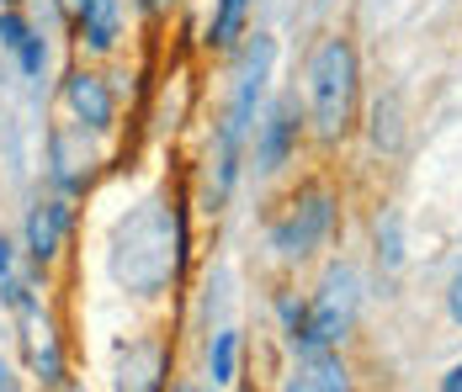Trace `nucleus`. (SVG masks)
Wrapping results in <instances>:
<instances>
[{
  "mask_svg": "<svg viewBox=\"0 0 462 392\" xmlns=\"http://www.w3.org/2000/svg\"><path fill=\"white\" fill-rule=\"evenodd\" d=\"M292 138H298V106L292 101H277L272 106V117L261 123V170H277L282 160H287V149H292Z\"/></svg>",
  "mask_w": 462,
  "mask_h": 392,
  "instance_id": "9b49d317",
  "label": "nucleus"
},
{
  "mask_svg": "<svg viewBox=\"0 0 462 392\" xmlns=\"http://www.w3.org/2000/svg\"><path fill=\"white\" fill-rule=\"evenodd\" d=\"M143 5H149V11H171L176 0H143Z\"/></svg>",
  "mask_w": 462,
  "mask_h": 392,
  "instance_id": "4be33fe9",
  "label": "nucleus"
},
{
  "mask_svg": "<svg viewBox=\"0 0 462 392\" xmlns=\"http://www.w3.org/2000/svg\"><path fill=\"white\" fill-rule=\"evenodd\" d=\"M335 228V196L329 191H303L287 213L277 218V228H272V244H277L282 260H309L314 250L324 244V233Z\"/></svg>",
  "mask_w": 462,
  "mask_h": 392,
  "instance_id": "39448f33",
  "label": "nucleus"
},
{
  "mask_svg": "<svg viewBox=\"0 0 462 392\" xmlns=\"http://www.w3.org/2000/svg\"><path fill=\"white\" fill-rule=\"evenodd\" d=\"M287 392H351V377H346L340 355H329V350H303L298 371L287 377Z\"/></svg>",
  "mask_w": 462,
  "mask_h": 392,
  "instance_id": "1a4fd4ad",
  "label": "nucleus"
},
{
  "mask_svg": "<svg viewBox=\"0 0 462 392\" xmlns=\"http://www.w3.org/2000/svg\"><path fill=\"white\" fill-rule=\"evenodd\" d=\"M447 307H452V318L462 324V270L452 276V292H447Z\"/></svg>",
  "mask_w": 462,
  "mask_h": 392,
  "instance_id": "6ab92c4d",
  "label": "nucleus"
},
{
  "mask_svg": "<svg viewBox=\"0 0 462 392\" xmlns=\"http://www.w3.org/2000/svg\"><path fill=\"white\" fill-rule=\"evenodd\" d=\"M69 392H80V387H69Z\"/></svg>",
  "mask_w": 462,
  "mask_h": 392,
  "instance_id": "b1692460",
  "label": "nucleus"
},
{
  "mask_svg": "<svg viewBox=\"0 0 462 392\" xmlns=\"http://www.w3.org/2000/svg\"><path fill=\"white\" fill-rule=\"evenodd\" d=\"M64 228H69V207L64 202H38L32 218H27V255L38 265H48L64 244Z\"/></svg>",
  "mask_w": 462,
  "mask_h": 392,
  "instance_id": "9d476101",
  "label": "nucleus"
},
{
  "mask_svg": "<svg viewBox=\"0 0 462 392\" xmlns=\"http://www.w3.org/2000/svg\"><path fill=\"white\" fill-rule=\"evenodd\" d=\"M441 392H462V366H452V371H447V382H441Z\"/></svg>",
  "mask_w": 462,
  "mask_h": 392,
  "instance_id": "aec40b11",
  "label": "nucleus"
},
{
  "mask_svg": "<svg viewBox=\"0 0 462 392\" xmlns=\"http://www.w3.org/2000/svg\"><path fill=\"white\" fill-rule=\"evenodd\" d=\"M64 5H69V11H75V16H80V11H86V5H91V0H64Z\"/></svg>",
  "mask_w": 462,
  "mask_h": 392,
  "instance_id": "5701e85b",
  "label": "nucleus"
},
{
  "mask_svg": "<svg viewBox=\"0 0 462 392\" xmlns=\"http://www.w3.org/2000/svg\"><path fill=\"white\" fill-rule=\"evenodd\" d=\"M0 276H11V244L0 239Z\"/></svg>",
  "mask_w": 462,
  "mask_h": 392,
  "instance_id": "412c9836",
  "label": "nucleus"
},
{
  "mask_svg": "<svg viewBox=\"0 0 462 392\" xmlns=\"http://www.w3.org/2000/svg\"><path fill=\"white\" fill-rule=\"evenodd\" d=\"M11 297H16L22 313H27V350H32V371H38V382H64V350H59L53 324L22 297V287H11Z\"/></svg>",
  "mask_w": 462,
  "mask_h": 392,
  "instance_id": "0eeeda50",
  "label": "nucleus"
},
{
  "mask_svg": "<svg viewBox=\"0 0 462 392\" xmlns=\"http://www.w3.org/2000/svg\"><path fill=\"white\" fill-rule=\"evenodd\" d=\"M377 239H383V255H388V265H399V233H393V223H388V228H377Z\"/></svg>",
  "mask_w": 462,
  "mask_h": 392,
  "instance_id": "f3484780",
  "label": "nucleus"
},
{
  "mask_svg": "<svg viewBox=\"0 0 462 392\" xmlns=\"http://www.w3.org/2000/svg\"><path fill=\"white\" fill-rule=\"evenodd\" d=\"M309 106H314V128L319 138H340L351 128V106H356V53L346 38H324L309 59Z\"/></svg>",
  "mask_w": 462,
  "mask_h": 392,
  "instance_id": "f03ea898",
  "label": "nucleus"
},
{
  "mask_svg": "<svg viewBox=\"0 0 462 392\" xmlns=\"http://www.w3.org/2000/svg\"><path fill=\"white\" fill-rule=\"evenodd\" d=\"M27 38H32V32H27V22L5 11V16H0V43H5V48H22Z\"/></svg>",
  "mask_w": 462,
  "mask_h": 392,
  "instance_id": "2eb2a0df",
  "label": "nucleus"
},
{
  "mask_svg": "<svg viewBox=\"0 0 462 392\" xmlns=\"http://www.w3.org/2000/svg\"><path fill=\"white\" fill-rule=\"evenodd\" d=\"M171 382V345L143 334L117 350V392H165Z\"/></svg>",
  "mask_w": 462,
  "mask_h": 392,
  "instance_id": "423d86ee",
  "label": "nucleus"
},
{
  "mask_svg": "<svg viewBox=\"0 0 462 392\" xmlns=\"http://www.w3.org/2000/svg\"><path fill=\"white\" fill-rule=\"evenodd\" d=\"M181 392H191V387H181Z\"/></svg>",
  "mask_w": 462,
  "mask_h": 392,
  "instance_id": "393cba45",
  "label": "nucleus"
},
{
  "mask_svg": "<svg viewBox=\"0 0 462 392\" xmlns=\"http://www.w3.org/2000/svg\"><path fill=\"white\" fill-rule=\"evenodd\" d=\"M356 270L351 265H329V276H324L319 297L303 307V324L292 329V345L303 350H329L335 340H346V329H351V318H356Z\"/></svg>",
  "mask_w": 462,
  "mask_h": 392,
  "instance_id": "20e7f679",
  "label": "nucleus"
},
{
  "mask_svg": "<svg viewBox=\"0 0 462 392\" xmlns=\"http://www.w3.org/2000/svg\"><path fill=\"white\" fill-rule=\"evenodd\" d=\"M64 101H69V112H75L80 128H91V132L112 128V112H117V106H112V90H106L101 75H86V69L69 75V80H64Z\"/></svg>",
  "mask_w": 462,
  "mask_h": 392,
  "instance_id": "6e6552de",
  "label": "nucleus"
},
{
  "mask_svg": "<svg viewBox=\"0 0 462 392\" xmlns=\"http://www.w3.org/2000/svg\"><path fill=\"white\" fill-rule=\"evenodd\" d=\"M16 53H22V69H27V75H43V64H48V48L38 43V38H27V43L16 48Z\"/></svg>",
  "mask_w": 462,
  "mask_h": 392,
  "instance_id": "dca6fc26",
  "label": "nucleus"
},
{
  "mask_svg": "<svg viewBox=\"0 0 462 392\" xmlns=\"http://www.w3.org/2000/svg\"><path fill=\"white\" fill-rule=\"evenodd\" d=\"M181 218L165 202H139L112 228V276L134 297H160L181 270Z\"/></svg>",
  "mask_w": 462,
  "mask_h": 392,
  "instance_id": "f257e3e1",
  "label": "nucleus"
},
{
  "mask_svg": "<svg viewBox=\"0 0 462 392\" xmlns=\"http://www.w3.org/2000/svg\"><path fill=\"white\" fill-rule=\"evenodd\" d=\"M234 355H239V334L234 329H218L213 345H208V371H213V387L234 382Z\"/></svg>",
  "mask_w": 462,
  "mask_h": 392,
  "instance_id": "ddd939ff",
  "label": "nucleus"
},
{
  "mask_svg": "<svg viewBox=\"0 0 462 392\" xmlns=\"http://www.w3.org/2000/svg\"><path fill=\"white\" fill-rule=\"evenodd\" d=\"M80 22H86V43L96 53H106V48L117 43V27H123V5L117 0H91L86 11H80Z\"/></svg>",
  "mask_w": 462,
  "mask_h": 392,
  "instance_id": "f8f14e48",
  "label": "nucleus"
},
{
  "mask_svg": "<svg viewBox=\"0 0 462 392\" xmlns=\"http://www.w3.org/2000/svg\"><path fill=\"white\" fill-rule=\"evenodd\" d=\"M272 38H255L245 48V64H239V86H234V106H229V123H224V138H218V191H229L234 165H239V143L250 132V117H255V101L266 90V75H272Z\"/></svg>",
  "mask_w": 462,
  "mask_h": 392,
  "instance_id": "7ed1b4c3",
  "label": "nucleus"
},
{
  "mask_svg": "<svg viewBox=\"0 0 462 392\" xmlns=\"http://www.w3.org/2000/svg\"><path fill=\"white\" fill-rule=\"evenodd\" d=\"M245 16H250V0H218V16H213V48H229L239 38V27H245Z\"/></svg>",
  "mask_w": 462,
  "mask_h": 392,
  "instance_id": "4468645a",
  "label": "nucleus"
},
{
  "mask_svg": "<svg viewBox=\"0 0 462 392\" xmlns=\"http://www.w3.org/2000/svg\"><path fill=\"white\" fill-rule=\"evenodd\" d=\"M282 324H287V329L303 324V303H298V297H282Z\"/></svg>",
  "mask_w": 462,
  "mask_h": 392,
  "instance_id": "a211bd4d",
  "label": "nucleus"
}]
</instances>
